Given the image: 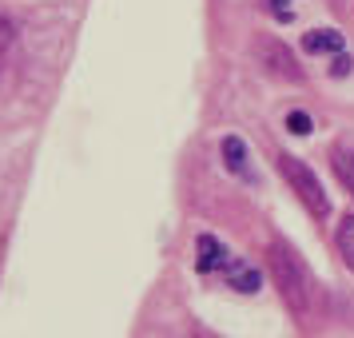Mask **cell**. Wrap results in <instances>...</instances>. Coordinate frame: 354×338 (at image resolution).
Segmentation results:
<instances>
[{"label": "cell", "mask_w": 354, "mask_h": 338, "mask_svg": "<svg viewBox=\"0 0 354 338\" xmlns=\"http://www.w3.org/2000/svg\"><path fill=\"white\" fill-rule=\"evenodd\" d=\"M267 267H271L279 299L287 303L290 314H295V319H310V314H315V303H319V283H315L310 267L299 259V251H295L290 243L274 239L271 251H267Z\"/></svg>", "instance_id": "6da1fadb"}, {"label": "cell", "mask_w": 354, "mask_h": 338, "mask_svg": "<svg viewBox=\"0 0 354 338\" xmlns=\"http://www.w3.org/2000/svg\"><path fill=\"white\" fill-rule=\"evenodd\" d=\"M279 171H283V179L290 183V191L303 199V207L315 215V219H326L330 215V199H326V191H322V183H319V176L306 167L303 160H295V156H279Z\"/></svg>", "instance_id": "7a4b0ae2"}, {"label": "cell", "mask_w": 354, "mask_h": 338, "mask_svg": "<svg viewBox=\"0 0 354 338\" xmlns=\"http://www.w3.org/2000/svg\"><path fill=\"white\" fill-rule=\"evenodd\" d=\"M259 60H263V68H267L271 76H283V80H290V84L303 80V68L295 60V52H290L287 44H279V40H263V44H259Z\"/></svg>", "instance_id": "3957f363"}, {"label": "cell", "mask_w": 354, "mask_h": 338, "mask_svg": "<svg viewBox=\"0 0 354 338\" xmlns=\"http://www.w3.org/2000/svg\"><path fill=\"white\" fill-rule=\"evenodd\" d=\"M219 274L227 279V287H235L239 294H255V290H259V271L251 267V263L235 259V255L223 263V271H219Z\"/></svg>", "instance_id": "277c9868"}, {"label": "cell", "mask_w": 354, "mask_h": 338, "mask_svg": "<svg viewBox=\"0 0 354 338\" xmlns=\"http://www.w3.org/2000/svg\"><path fill=\"white\" fill-rule=\"evenodd\" d=\"M195 247H199V271H203V274H207V271H223V263L231 259V255H227V247L215 239V235H199Z\"/></svg>", "instance_id": "5b68a950"}, {"label": "cell", "mask_w": 354, "mask_h": 338, "mask_svg": "<svg viewBox=\"0 0 354 338\" xmlns=\"http://www.w3.org/2000/svg\"><path fill=\"white\" fill-rule=\"evenodd\" d=\"M330 163H335V176L342 179V187L354 195V147H351V144H335V151H330Z\"/></svg>", "instance_id": "8992f818"}, {"label": "cell", "mask_w": 354, "mask_h": 338, "mask_svg": "<svg viewBox=\"0 0 354 338\" xmlns=\"http://www.w3.org/2000/svg\"><path fill=\"white\" fill-rule=\"evenodd\" d=\"M223 163H227V171H235V176H251V167H247V147H243L239 135H227L223 140Z\"/></svg>", "instance_id": "52a82bcc"}, {"label": "cell", "mask_w": 354, "mask_h": 338, "mask_svg": "<svg viewBox=\"0 0 354 338\" xmlns=\"http://www.w3.org/2000/svg\"><path fill=\"white\" fill-rule=\"evenodd\" d=\"M303 48L306 52H315V56H319V52H342V36L335 32V28H319V32H306L303 36Z\"/></svg>", "instance_id": "ba28073f"}, {"label": "cell", "mask_w": 354, "mask_h": 338, "mask_svg": "<svg viewBox=\"0 0 354 338\" xmlns=\"http://www.w3.org/2000/svg\"><path fill=\"white\" fill-rule=\"evenodd\" d=\"M335 243H338V255L346 259V267H354V215H342L338 219Z\"/></svg>", "instance_id": "9c48e42d"}, {"label": "cell", "mask_w": 354, "mask_h": 338, "mask_svg": "<svg viewBox=\"0 0 354 338\" xmlns=\"http://www.w3.org/2000/svg\"><path fill=\"white\" fill-rule=\"evenodd\" d=\"M287 128L295 131V135H306L315 124H310V115H306V112H290V115H287Z\"/></svg>", "instance_id": "30bf717a"}, {"label": "cell", "mask_w": 354, "mask_h": 338, "mask_svg": "<svg viewBox=\"0 0 354 338\" xmlns=\"http://www.w3.org/2000/svg\"><path fill=\"white\" fill-rule=\"evenodd\" d=\"M12 36H17V28H12V20H8L4 12H0V56H4V48H8V44H12Z\"/></svg>", "instance_id": "8fae6325"}, {"label": "cell", "mask_w": 354, "mask_h": 338, "mask_svg": "<svg viewBox=\"0 0 354 338\" xmlns=\"http://www.w3.org/2000/svg\"><path fill=\"white\" fill-rule=\"evenodd\" d=\"M351 68H354V60L338 52V56H335V64H330V76H335V80H338V76H351Z\"/></svg>", "instance_id": "7c38bea8"}, {"label": "cell", "mask_w": 354, "mask_h": 338, "mask_svg": "<svg viewBox=\"0 0 354 338\" xmlns=\"http://www.w3.org/2000/svg\"><path fill=\"white\" fill-rule=\"evenodd\" d=\"M271 12H274L279 20H290V8L283 4V0H271Z\"/></svg>", "instance_id": "4fadbf2b"}]
</instances>
